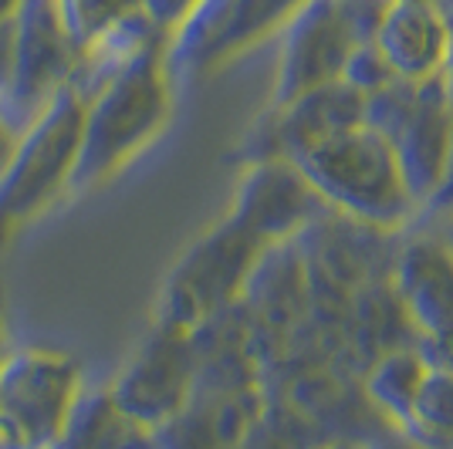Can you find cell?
<instances>
[{
  "mask_svg": "<svg viewBox=\"0 0 453 449\" xmlns=\"http://www.w3.org/2000/svg\"><path fill=\"white\" fill-rule=\"evenodd\" d=\"M163 51L166 44L146 48L85 102L75 169L68 183L72 193L109 183L163 132L173 109V81L163 65Z\"/></svg>",
  "mask_w": 453,
  "mask_h": 449,
  "instance_id": "6da1fadb",
  "label": "cell"
},
{
  "mask_svg": "<svg viewBox=\"0 0 453 449\" xmlns=\"http://www.w3.org/2000/svg\"><path fill=\"white\" fill-rule=\"evenodd\" d=\"M288 163L298 166L321 203L362 226L396 230L416 213L389 142L365 122L345 126L304 146Z\"/></svg>",
  "mask_w": 453,
  "mask_h": 449,
  "instance_id": "7a4b0ae2",
  "label": "cell"
},
{
  "mask_svg": "<svg viewBox=\"0 0 453 449\" xmlns=\"http://www.w3.org/2000/svg\"><path fill=\"white\" fill-rule=\"evenodd\" d=\"M85 102L72 88H61L51 105L18 132L14 149L0 169V250L72 183Z\"/></svg>",
  "mask_w": 453,
  "mask_h": 449,
  "instance_id": "3957f363",
  "label": "cell"
},
{
  "mask_svg": "<svg viewBox=\"0 0 453 449\" xmlns=\"http://www.w3.org/2000/svg\"><path fill=\"white\" fill-rule=\"evenodd\" d=\"M362 122L389 142L399 176L419 209L440 183L453 142V112L440 75L423 81L393 78L386 88L362 98Z\"/></svg>",
  "mask_w": 453,
  "mask_h": 449,
  "instance_id": "277c9868",
  "label": "cell"
},
{
  "mask_svg": "<svg viewBox=\"0 0 453 449\" xmlns=\"http://www.w3.org/2000/svg\"><path fill=\"white\" fill-rule=\"evenodd\" d=\"M265 247L254 233L224 217L207 233H200L170 267L156 318L189 331L217 311L237 304Z\"/></svg>",
  "mask_w": 453,
  "mask_h": 449,
  "instance_id": "5b68a950",
  "label": "cell"
},
{
  "mask_svg": "<svg viewBox=\"0 0 453 449\" xmlns=\"http://www.w3.org/2000/svg\"><path fill=\"white\" fill-rule=\"evenodd\" d=\"M81 395V369L58 348H18L0 361V449H48Z\"/></svg>",
  "mask_w": 453,
  "mask_h": 449,
  "instance_id": "8992f818",
  "label": "cell"
},
{
  "mask_svg": "<svg viewBox=\"0 0 453 449\" xmlns=\"http://www.w3.org/2000/svg\"><path fill=\"white\" fill-rule=\"evenodd\" d=\"M302 4L304 0H196V7L166 38V75L180 81L217 72L257 41L278 34Z\"/></svg>",
  "mask_w": 453,
  "mask_h": 449,
  "instance_id": "52a82bcc",
  "label": "cell"
},
{
  "mask_svg": "<svg viewBox=\"0 0 453 449\" xmlns=\"http://www.w3.org/2000/svg\"><path fill=\"white\" fill-rule=\"evenodd\" d=\"M81 48L61 18L58 0H20L14 18V72L0 105L4 126L24 132L61 88H68Z\"/></svg>",
  "mask_w": 453,
  "mask_h": 449,
  "instance_id": "ba28073f",
  "label": "cell"
},
{
  "mask_svg": "<svg viewBox=\"0 0 453 449\" xmlns=\"http://www.w3.org/2000/svg\"><path fill=\"white\" fill-rule=\"evenodd\" d=\"M193 372L196 361H193L189 331L156 318L105 389L112 406L129 422L156 430L159 422H166L187 406L193 392Z\"/></svg>",
  "mask_w": 453,
  "mask_h": 449,
  "instance_id": "9c48e42d",
  "label": "cell"
},
{
  "mask_svg": "<svg viewBox=\"0 0 453 449\" xmlns=\"http://www.w3.org/2000/svg\"><path fill=\"white\" fill-rule=\"evenodd\" d=\"M356 41L362 38L342 0H304L281 27L271 105H284L311 88L339 81Z\"/></svg>",
  "mask_w": 453,
  "mask_h": 449,
  "instance_id": "30bf717a",
  "label": "cell"
},
{
  "mask_svg": "<svg viewBox=\"0 0 453 449\" xmlns=\"http://www.w3.org/2000/svg\"><path fill=\"white\" fill-rule=\"evenodd\" d=\"M328 206L308 186L298 166L288 159H257L247 163L244 176L234 193L230 220L254 233L261 244L291 240L319 220Z\"/></svg>",
  "mask_w": 453,
  "mask_h": 449,
  "instance_id": "8fae6325",
  "label": "cell"
},
{
  "mask_svg": "<svg viewBox=\"0 0 453 449\" xmlns=\"http://www.w3.org/2000/svg\"><path fill=\"white\" fill-rule=\"evenodd\" d=\"M362 122V95L345 81H328L321 88L298 95L284 105H271L267 115L250 129L244 142V159H291L304 146L319 142L332 132Z\"/></svg>",
  "mask_w": 453,
  "mask_h": 449,
  "instance_id": "7c38bea8",
  "label": "cell"
},
{
  "mask_svg": "<svg viewBox=\"0 0 453 449\" xmlns=\"http://www.w3.org/2000/svg\"><path fill=\"white\" fill-rule=\"evenodd\" d=\"M396 298L419 345H453V250L434 237H416L396 257Z\"/></svg>",
  "mask_w": 453,
  "mask_h": 449,
  "instance_id": "4fadbf2b",
  "label": "cell"
},
{
  "mask_svg": "<svg viewBox=\"0 0 453 449\" xmlns=\"http://www.w3.org/2000/svg\"><path fill=\"white\" fill-rule=\"evenodd\" d=\"M372 41L396 78L423 81L443 68L447 27L436 0H386Z\"/></svg>",
  "mask_w": 453,
  "mask_h": 449,
  "instance_id": "5bb4252c",
  "label": "cell"
},
{
  "mask_svg": "<svg viewBox=\"0 0 453 449\" xmlns=\"http://www.w3.org/2000/svg\"><path fill=\"white\" fill-rule=\"evenodd\" d=\"M261 406V389L241 395L193 392L176 415L150 430V449H234Z\"/></svg>",
  "mask_w": 453,
  "mask_h": 449,
  "instance_id": "9a60e30c",
  "label": "cell"
},
{
  "mask_svg": "<svg viewBox=\"0 0 453 449\" xmlns=\"http://www.w3.org/2000/svg\"><path fill=\"white\" fill-rule=\"evenodd\" d=\"M152 44H166V31L156 27V24L142 14V7H139L133 14H126V18H119L115 24H109L98 38H92L81 48L68 88H72L81 102H88L115 72H122L135 55H142Z\"/></svg>",
  "mask_w": 453,
  "mask_h": 449,
  "instance_id": "2e32d148",
  "label": "cell"
},
{
  "mask_svg": "<svg viewBox=\"0 0 453 449\" xmlns=\"http://www.w3.org/2000/svg\"><path fill=\"white\" fill-rule=\"evenodd\" d=\"M48 449H150V430L115 409L109 389H81L65 430Z\"/></svg>",
  "mask_w": 453,
  "mask_h": 449,
  "instance_id": "e0dca14e",
  "label": "cell"
},
{
  "mask_svg": "<svg viewBox=\"0 0 453 449\" xmlns=\"http://www.w3.org/2000/svg\"><path fill=\"white\" fill-rule=\"evenodd\" d=\"M426 355L416 348H389L369 365L365 372V399L376 406L396 430H406L410 422V412H413V399L416 389L423 382V372H426Z\"/></svg>",
  "mask_w": 453,
  "mask_h": 449,
  "instance_id": "ac0fdd59",
  "label": "cell"
},
{
  "mask_svg": "<svg viewBox=\"0 0 453 449\" xmlns=\"http://www.w3.org/2000/svg\"><path fill=\"white\" fill-rule=\"evenodd\" d=\"M234 449H321V443L311 439V430L295 406L271 402L265 395V406L247 422Z\"/></svg>",
  "mask_w": 453,
  "mask_h": 449,
  "instance_id": "d6986e66",
  "label": "cell"
},
{
  "mask_svg": "<svg viewBox=\"0 0 453 449\" xmlns=\"http://www.w3.org/2000/svg\"><path fill=\"white\" fill-rule=\"evenodd\" d=\"M61 18L68 24L78 48H85L92 38H98L109 24L139 11V0H58Z\"/></svg>",
  "mask_w": 453,
  "mask_h": 449,
  "instance_id": "ffe728a7",
  "label": "cell"
},
{
  "mask_svg": "<svg viewBox=\"0 0 453 449\" xmlns=\"http://www.w3.org/2000/svg\"><path fill=\"white\" fill-rule=\"evenodd\" d=\"M339 78L349 85V88H356V92L365 98V95L386 88L396 75H393L389 61L382 57V51L376 48V41L365 38V41H356V44H352V51H349V57H345Z\"/></svg>",
  "mask_w": 453,
  "mask_h": 449,
  "instance_id": "44dd1931",
  "label": "cell"
},
{
  "mask_svg": "<svg viewBox=\"0 0 453 449\" xmlns=\"http://www.w3.org/2000/svg\"><path fill=\"white\" fill-rule=\"evenodd\" d=\"M139 7H142V14H146L156 27H163L166 38H170V31L196 7V0H139Z\"/></svg>",
  "mask_w": 453,
  "mask_h": 449,
  "instance_id": "7402d4cb",
  "label": "cell"
},
{
  "mask_svg": "<svg viewBox=\"0 0 453 449\" xmlns=\"http://www.w3.org/2000/svg\"><path fill=\"white\" fill-rule=\"evenodd\" d=\"M440 14H443V27H447V51H443V68H440V81H443V95L453 112V0H436Z\"/></svg>",
  "mask_w": 453,
  "mask_h": 449,
  "instance_id": "603a6c76",
  "label": "cell"
},
{
  "mask_svg": "<svg viewBox=\"0 0 453 449\" xmlns=\"http://www.w3.org/2000/svg\"><path fill=\"white\" fill-rule=\"evenodd\" d=\"M419 209H434V213H450L453 209V142H450V152H447L443 176H440L436 189L430 193V200L419 206Z\"/></svg>",
  "mask_w": 453,
  "mask_h": 449,
  "instance_id": "cb8c5ba5",
  "label": "cell"
},
{
  "mask_svg": "<svg viewBox=\"0 0 453 449\" xmlns=\"http://www.w3.org/2000/svg\"><path fill=\"white\" fill-rule=\"evenodd\" d=\"M11 72H14V20L0 24V105L11 88Z\"/></svg>",
  "mask_w": 453,
  "mask_h": 449,
  "instance_id": "d4e9b609",
  "label": "cell"
},
{
  "mask_svg": "<svg viewBox=\"0 0 453 449\" xmlns=\"http://www.w3.org/2000/svg\"><path fill=\"white\" fill-rule=\"evenodd\" d=\"M356 449H423L419 443H413L406 432H386V436H379V439H372V443H362V446Z\"/></svg>",
  "mask_w": 453,
  "mask_h": 449,
  "instance_id": "484cf974",
  "label": "cell"
},
{
  "mask_svg": "<svg viewBox=\"0 0 453 449\" xmlns=\"http://www.w3.org/2000/svg\"><path fill=\"white\" fill-rule=\"evenodd\" d=\"M14 132L4 126V118H0V169H4V163H7V156H11V149H14Z\"/></svg>",
  "mask_w": 453,
  "mask_h": 449,
  "instance_id": "4316f807",
  "label": "cell"
},
{
  "mask_svg": "<svg viewBox=\"0 0 453 449\" xmlns=\"http://www.w3.org/2000/svg\"><path fill=\"white\" fill-rule=\"evenodd\" d=\"M18 11H20V0H0V24L18 18Z\"/></svg>",
  "mask_w": 453,
  "mask_h": 449,
  "instance_id": "83f0119b",
  "label": "cell"
},
{
  "mask_svg": "<svg viewBox=\"0 0 453 449\" xmlns=\"http://www.w3.org/2000/svg\"><path fill=\"white\" fill-rule=\"evenodd\" d=\"M7 355V348H4V287H0V361Z\"/></svg>",
  "mask_w": 453,
  "mask_h": 449,
  "instance_id": "f1b7e54d",
  "label": "cell"
},
{
  "mask_svg": "<svg viewBox=\"0 0 453 449\" xmlns=\"http://www.w3.org/2000/svg\"><path fill=\"white\" fill-rule=\"evenodd\" d=\"M321 449H352V446H342V443H339V446H321Z\"/></svg>",
  "mask_w": 453,
  "mask_h": 449,
  "instance_id": "f546056e",
  "label": "cell"
}]
</instances>
